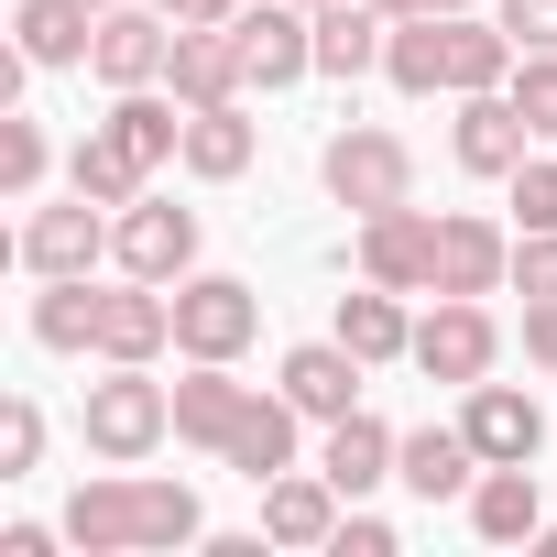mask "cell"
I'll return each mask as SVG.
<instances>
[{
	"instance_id": "obj_1",
	"label": "cell",
	"mask_w": 557,
	"mask_h": 557,
	"mask_svg": "<svg viewBox=\"0 0 557 557\" xmlns=\"http://www.w3.org/2000/svg\"><path fill=\"white\" fill-rule=\"evenodd\" d=\"M66 546L77 557H164V546H208V503L186 481H153V470H110L66 492Z\"/></svg>"
},
{
	"instance_id": "obj_2",
	"label": "cell",
	"mask_w": 557,
	"mask_h": 557,
	"mask_svg": "<svg viewBox=\"0 0 557 557\" xmlns=\"http://www.w3.org/2000/svg\"><path fill=\"white\" fill-rule=\"evenodd\" d=\"M77 437L110 470H143L175 437V383H153V361H99V383L77 394Z\"/></svg>"
},
{
	"instance_id": "obj_3",
	"label": "cell",
	"mask_w": 557,
	"mask_h": 557,
	"mask_svg": "<svg viewBox=\"0 0 557 557\" xmlns=\"http://www.w3.org/2000/svg\"><path fill=\"white\" fill-rule=\"evenodd\" d=\"M318 186H329L350 219H383V208H405V197H416V143H405V132H383V121H350V132H329V143H318Z\"/></svg>"
},
{
	"instance_id": "obj_4",
	"label": "cell",
	"mask_w": 557,
	"mask_h": 557,
	"mask_svg": "<svg viewBox=\"0 0 557 557\" xmlns=\"http://www.w3.org/2000/svg\"><path fill=\"white\" fill-rule=\"evenodd\" d=\"M110 219L121 208H99V197H34V219H23V240H12V262L34 273V285H55V273H99L110 262Z\"/></svg>"
},
{
	"instance_id": "obj_5",
	"label": "cell",
	"mask_w": 557,
	"mask_h": 557,
	"mask_svg": "<svg viewBox=\"0 0 557 557\" xmlns=\"http://www.w3.org/2000/svg\"><path fill=\"white\" fill-rule=\"evenodd\" d=\"M230 45H240V77L273 99V88H296L318 77V12L307 0H240L230 12Z\"/></svg>"
},
{
	"instance_id": "obj_6",
	"label": "cell",
	"mask_w": 557,
	"mask_h": 557,
	"mask_svg": "<svg viewBox=\"0 0 557 557\" xmlns=\"http://www.w3.org/2000/svg\"><path fill=\"white\" fill-rule=\"evenodd\" d=\"M110 262L132 273V285H186L197 273V208H175V197H132L121 219H110Z\"/></svg>"
},
{
	"instance_id": "obj_7",
	"label": "cell",
	"mask_w": 557,
	"mask_h": 557,
	"mask_svg": "<svg viewBox=\"0 0 557 557\" xmlns=\"http://www.w3.org/2000/svg\"><path fill=\"white\" fill-rule=\"evenodd\" d=\"M251 339H262V296L240 273H186L175 285V350L186 361H240Z\"/></svg>"
},
{
	"instance_id": "obj_8",
	"label": "cell",
	"mask_w": 557,
	"mask_h": 557,
	"mask_svg": "<svg viewBox=\"0 0 557 557\" xmlns=\"http://www.w3.org/2000/svg\"><path fill=\"white\" fill-rule=\"evenodd\" d=\"M405 361H416L426 383H459V394H470V383L503 361V329H492L481 296H437V307L416 318V350H405Z\"/></svg>"
},
{
	"instance_id": "obj_9",
	"label": "cell",
	"mask_w": 557,
	"mask_h": 557,
	"mask_svg": "<svg viewBox=\"0 0 557 557\" xmlns=\"http://www.w3.org/2000/svg\"><path fill=\"white\" fill-rule=\"evenodd\" d=\"M350 262L372 273V285H394V296H437V219L405 197V208H383V219H361V240H350Z\"/></svg>"
},
{
	"instance_id": "obj_10",
	"label": "cell",
	"mask_w": 557,
	"mask_h": 557,
	"mask_svg": "<svg viewBox=\"0 0 557 557\" xmlns=\"http://www.w3.org/2000/svg\"><path fill=\"white\" fill-rule=\"evenodd\" d=\"M164 55H175V23L153 12V0H110L99 45H88V77L99 88H164Z\"/></svg>"
},
{
	"instance_id": "obj_11",
	"label": "cell",
	"mask_w": 557,
	"mask_h": 557,
	"mask_svg": "<svg viewBox=\"0 0 557 557\" xmlns=\"http://www.w3.org/2000/svg\"><path fill=\"white\" fill-rule=\"evenodd\" d=\"M175 350V285H99V339L88 361H164Z\"/></svg>"
},
{
	"instance_id": "obj_12",
	"label": "cell",
	"mask_w": 557,
	"mask_h": 557,
	"mask_svg": "<svg viewBox=\"0 0 557 557\" xmlns=\"http://www.w3.org/2000/svg\"><path fill=\"white\" fill-rule=\"evenodd\" d=\"M503 285H513V230L481 208H448L437 219V296H503Z\"/></svg>"
},
{
	"instance_id": "obj_13",
	"label": "cell",
	"mask_w": 557,
	"mask_h": 557,
	"mask_svg": "<svg viewBox=\"0 0 557 557\" xmlns=\"http://www.w3.org/2000/svg\"><path fill=\"white\" fill-rule=\"evenodd\" d=\"M459 426H470L481 459H546V405H535L524 383H492V372H481V383L459 394Z\"/></svg>"
},
{
	"instance_id": "obj_14",
	"label": "cell",
	"mask_w": 557,
	"mask_h": 557,
	"mask_svg": "<svg viewBox=\"0 0 557 557\" xmlns=\"http://www.w3.org/2000/svg\"><path fill=\"white\" fill-rule=\"evenodd\" d=\"M339 513H350V492L329 470H273L262 481V535L273 546H339Z\"/></svg>"
},
{
	"instance_id": "obj_15",
	"label": "cell",
	"mask_w": 557,
	"mask_h": 557,
	"mask_svg": "<svg viewBox=\"0 0 557 557\" xmlns=\"http://www.w3.org/2000/svg\"><path fill=\"white\" fill-rule=\"evenodd\" d=\"M361 372H372V361H361L350 339H296L273 383L296 394V416H307V426H329V416H350V405H361Z\"/></svg>"
},
{
	"instance_id": "obj_16",
	"label": "cell",
	"mask_w": 557,
	"mask_h": 557,
	"mask_svg": "<svg viewBox=\"0 0 557 557\" xmlns=\"http://www.w3.org/2000/svg\"><path fill=\"white\" fill-rule=\"evenodd\" d=\"M164 88H175L186 110H219V99H251V77H240V45H230V23H175V55H164Z\"/></svg>"
},
{
	"instance_id": "obj_17",
	"label": "cell",
	"mask_w": 557,
	"mask_h": 557,
	"mask_svg": "<svg viewBox=\"0 0 557 557\" xmlns=\"http://www.w3.org/2000/svg\"><path fill=\"white\" fill-rule=\"evenodd\" d=\"M481 470H492V459L470 448V426H459V416H448V426H416V437L394 448V481H405L416 503H470V481H481Z\"/></svg>"
},
{
	"instance_id": "obj_18",
	"label": "cell",
	"mask_w": 557,
	"mask_h": 557,
	"mask_svg": "<svg viewBox=\"0 0 557 557\" xmlns=\"http://www.w3.org/2000/svg\"><path fill=\"white\" fill-rule=\"evenodd\" d=\"M296 426H307V416H296V394H285V383H273V394L251 383V405H240V426H230V448H219V470H240V481L262 492L273 470H296Z\"/></svg>"
},
{
	"instance_id": "obj_19",
	"label": "cell",
	"mask_w": 557,
	"mask_h": 557,
	"mask_svg": "<svg viewBox=\"0 0 557 557\" xmlns=\"http://www.w3.org/2000/svg\"><path fill=\"white\" fill-rule=\"evenodd\" d=\"M524 143H535V132H524V110H513L503 88L459 99V121H448V153H459V175H492V186L524 164Z\"/></svg>"
},
{
	"instance_id": "obj_20",
	"label": "cell",
	"mask_w": 557,
	"mask_h": 557,
	"mask_svg": "<svg viewBox=\"0 0 557 557\" xmlns=\"http://www.w3.org/2000/svg\"><path fill=\"white\" fill-rule=\"evenodd\" d=\"M394 448H405V437H394V426H383L372 405H350V416H329V426H318V470H329V481H339L350 503L394 481Z\"/></svg>"
},
{
	"instance_id": "obj_21",
	"label": "cell",
	"mask_w": 557,
	"mask_h": 557,
	"mask_svg": "<svg viewBox=\"0 0 557 557\" xmlns=\"http://www.w3.org/2000/svg\"><path fill=\"white\" fill-rule=\"evenodd\" d=\"M535 524H546L535 459H492V470L470 481V535H481V546H535Z\"/></svg>"
},
{
	"instance_id": "obj_22",
	"label": "cell",
	"mask_w": 557,
	"mask_h": 557,
	"mask_svg": "<svg viewBox=\"0 0 557 557\" xmlns=\"http://www.w3.org/2000/svg\"><path fill=\"white\" fill-rule=\"evenodd\" d=\"M240 405H251V383H230V361H186L175 372V437L186 448H230V426H240Z\"/></svg>"
},
{
	"instance_id": "obj_23",
	"label": "cell",
	"mask_w": 557,
	"mask_h": 557,
	"mask_svg": "<svg viewBox=\"0 0 557 557\" xmlns=\"http://www.w3.org/2000/svg\"><path fill=\"white\" fill-rule=\"evenodd\" d=\"M251 153H262V132H251V110L240 99H219V110H186V175L197 186H230V175H251Z\"/></svg>"
},
{
	"instance_id": "obj_24",
	"label": "cell",
	"mask_w": 557,
	"mask_h": 557,
	"mask_svg": "<svg viewBox=\"0 0 557 557\" xmlns=\"http://www.w3.org/2000/svg\"><path fill=\"white\" fill-rule=\"evenodd\" d=\"M329 339H350V350L383 372V361H405V350H416V318H405V296H394V285H372V273H361V296H339Z\"/></svg>"
},
{
	"instance_id": "obj_25",
	"label": "cell",
	"mask_w": 557,
	"mask_h": 557,
	"mask_svg": "<svg viewBox=\"0 0 557 557\" xmlns=\"http://www.w3.org/2000/svg\"><path fill=\"white\" fill-rule=\"evenodd\" d=\"M513 34L492 12H448V99H481V88H513Z\"/></svg>"
},
{
	"instance_id": "obj_26",
	"label": "cell",
	"mask_w": 557,
	"mask_h": 557,
	"mask_svg": "<svg viewBox=\"0 0 557 557\" xmlns=\"http://www.w3.org/2000/svg\"><path fill=\"white\" fill-rule=\"evenodd\" d=\"M12 45H23L34 66H88V45H99V0H23V12H12Z\"/></svg>"
},
{
	"instance_id": "obj_27",
	"label": "cell",
	"mask_w": 557,
	"mask_h": 557,
	"mask_svg": "<svg viewBox=\"0 0 557 557\" xmlns=\"http://www.w3.org/2000/svg\"><path fill=\"white\" fill-rule=\"evenodd\" d=\"M383 45H394V23L372 12V0H329V12H318V77H372L383 66Z\"/></svg>"
},
{
	"instance_id": "obj_28",
	"label": "cell",
	"mask_w": 557,
	"mask_h": 557,
	"mask_svg": "<svg viewBox=\"0 0 557 557\" xmlns=\"http://www.w3.org/2000/svg\"><path fill=\"white\" fill-rule=\"evenodd\" d=\"M88 339H99V285H88V273H55V285H34V350L88 361Z\"/></svg>"
},
{
	"instance_id": "obj_29",
	"label": "cell",
	"mask_w": 557,
	"mask_h": 557,
	"mask_svg": "<svg viewBox=\"0 0 557 557\" xmlns=\"http://www.w3.org/2000/svg\"><path fill=\"white\" fill-rule=\"evenodd\" d=\"M383 77H394L405 99H448V12H416V23H394V45H383Z\"/></svg>"
},
{
	"instance_id": "obj_30",
	"label": "cell",
	"mask_w": 557,
	"mask_h": 557,
	"mask_svg": "<svg viewBox=\"0 0 557 557\" xmlns=\"http://www.w3.org/2000/svg\"><path fill=\"white\" fill-rule=\"evenodd\" d=\"M66 186H77V197H99V208H132V197H143L153 175H143V164H132V153L110 143V132H88V143L66 153Z\"/></svg>"
},
{
	"instance_id": "obj_31",
	"label": "cell",
	"mask_w": 557,
	"mask_h": 557,
	"mask_svg": "<svg viewBox=\"0 0 557 557\" xmlns=\"http://www.w3.org/2000/svg\"><path fill=\"white\" fill-rule=\"evenodd\" d=\"M45 175H55V143H45V121H23V110H12V121H0V186L34 208V197H45Z\"/></svg>"
},
{
	"instance_id": "obj_32",
	"label": "cell",
	"mask_w": 557,
	"mask_h": 557,
	"mask_svg": "<svg viewBox=\"0 0 557 557\" xmlns=\"http://www.w3.org/2000/svg\"><path fill=\"white\" fill-rule=\"evenodd\" d=\"M34 459H45V405L12 394L0 405V481H34Z\"/></svg>"
},
{
	"instance_id": "obj_33",
	"label": "cell",
	"mask_w": 557,
	"mask_h": 557,
	"mask_svg": "<svg viewBox=\"0 0 557 557\" xmlns=\"http://www.w3.org/2000/svg\"><path fill=\"white\" fill-rule=\"evenodd\" d=\"M503 99H513V110H524V132H535V143H557V55H524V66H513V88H503Z\"/></svg>"
},
{
	"instance_id": "obj_34",
	"label": "cell",
	"mask_w": 557,
	"mask_h": 557,
	"mask_svg": "<svg viewBox=\"0 0 557 557\" xmlns=\"http://www.w3.org/2000/svg\"><path fill=\"white\" fill-rule=\"evenodd\" d=\"M503 186H513V230H557V164L546 153H524Z\"/></svg>"
},
{
	"instance_id": "obj_35",
	"label": "cell",
	"mask_w": 557,
	"mask_h": 557,
	"mask_svg": "<svg viewBox=\"0 0 557 557\" xmlns=\"http://www.w3.org/2000/svg\"><path fill=\"white\" fill-rule=\"evenodd\" d=\"M492 23L513 34V55H557V0H492Z\"/></svg>"
},
{
	"instance_id": "obj_36",
	"label": "cell",
	"mask_w": 557,
	"mask_h": 557,
	"mask_svg": "<svg viewBox=\"0 0 557 557\" xmlns=\"http://www.w3.org/2000/svg\"><path fill=\"white\" fill-rule=\"evenodd\" d=\"M513 296H557V230H513Z\"/></svg>"
},
{
	"instance_id": "obj_37",
	"label": "cell",
	"mask_w": 557,
	"mask_h": 557,
	"mask_svg": "<svg viewBox=\"0 0 557 557\" xmlns=\"http://www.w3.org/2000/svg\"><path fill=\"white\" fill-rule=\"evenodd\" d=\"M339 557H394V524L350 503V513H339Z\"/></svg>"
},
{
	"instance_id": "obj_38",
	"label": "cell",
	"mask_w": 557,
	"mask_h": 557,
	"mask_svg": "<svg viewBox=\"0 0 557 557\" xmlns=\"http://www.w3.org/2000/svg\"><path fill=\"white\" fill-rule=\"evenodd\" d=\"M524 361L557 372V296H524Z\"/></svg>"
},
{
	"instance_id": "obj_39",
	"label": "cell",
	"mask_w": 557,
	"mask_h": 557,
	"mask_svg": "<svg viewBox=\"0 0 557 557\" xmlns=\"http://www.w3.org/2000/svg\"><path fill=\"white\" fill-rule=\"evenodd\" d=\"M153 12H164V23H230L240 0H153Z\"/></svg>"
},
{
	"instance_id": "obj_40",
	"label": "cell",
	"mask_w": 557,
	"mask_h": 557,
	"mask_svg": "<svg viewBox=\"0 0 557 557\" xmlns=\"http://www.w3.org/2000/svg\"><path fill=\"white\" fill-rule=\"evenodd\" d=\"M383 23H416V12H481V0H372Z\"/></svg>"
},
{
	"instance_id": "obj_41",
	"label": "cell",
	"mask_w": 557,
	"mask_h": 557,
	"mask_svg": "<svg viewBox=\"0 0 557 557\" xmlns=\"http://www.w3.org/2000/svg\"><path fill=\"white\" fill-rule=\"evenodd\" d=\"M535 557H557V524H535Z\"/></svg>"
},
{
	"instance_id": "obj_42",
	"label": "cell",
	"mask_w": 557,
	"mask_h": 557,
	"mask_svg": "<svg viewBox=\"0 0 557 557\" xmlns=\"http://www.w3.org/2000/svg\"><path fill=\"white\" fill-rule=\"evenodd\" d=\"M307 12H329V0H307Z\"/></svg>"
},
{
	"instance_id": "obj_43",
	"label": "cell",
	"mask_w": 557,
	"mask_h": 557,
	"mask_svg": "<svg viewBox=\"0 0 557 557\" xmlns=\"http://www.w3.org/2000/svg\"><path fill=\"white\" fill-rule=\"evenodd\" d=\"M99 12H110V0H99Z\"/></svg>"
}]
</instances>
